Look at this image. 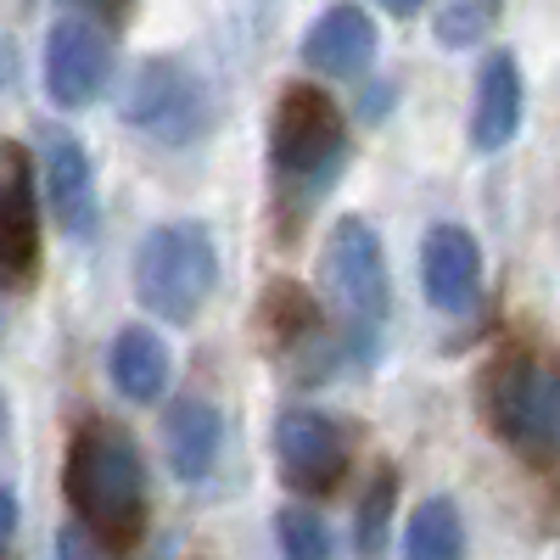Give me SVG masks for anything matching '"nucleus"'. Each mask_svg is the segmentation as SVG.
<instances>
[{
    "label": "nucleus",
    "mask_w": 560,
    "mask_h": 560,
    "mask_svg": "<svg viewBox=\"0 0 560 560\" xmlns=\"http://www.w3.org/2000/svg\"><path fill=\"white\" fill-rule=\"evenodd\" d=\"M269 158H275L280 179L303 185L314 197L319 185H331L337 168L348 163L342 107L325 96L319 84H287L275 102V124H269Z\"/></svg>",
    "instance_id": "7ed1b4c3"
},
{
    "label": "nucleus",
    "mask_w": 560,
    "mask_h": 560,
    "mask_svg": "<svg viewBox=\"0 0 560 560\" xmlns=\"http://www.w3.org/2000/svg\"><path fill=\"white\" fill-rule=\"evenodd\" d=\"M319 280L331 287V298L364 319V325H376L393 303L387 292V258H382V242H376V230H370L364 219H337L331 224V236H325V253H319Z\"/></svg>",
    "instance_id": "423d86ee"
},
{
    "label": "nucleus",
    "mask_w": 560,
    "mask_h": 560,
    "mask_svg": "<svg viewBox=\"0 0 560 560\" xmlns=\"http://www.w3.org/2000/svg\"><path fill=\"white\" fill-rule=\"evenodd\" d=\"M275 538H280V560H331V527L314 510H298V504L280 510Z\"/></svg>",
    "instance_id": "f3484780"
},
{
    "label": "nucleus",
    "mask_w": 560,
    "mask_h": 560,
    "mask_svg": "<svg viewBox=\"0 0 560 560\" xmlns=\"http://www.w3.org/2000/svg\"><path fill=\"white\" fill-rule=\"evenodd\" d=\"M393 493H398V477L382 471L370 482L364 504H359V560H382L387 549V522H393Z\"/></svg>",
    "instance_id": "a211bd4d"
},
{
    "label": "nucleus",
    "mask_w": 560,
    "mask_h": 560,
    "mask_svg": "<svg viewBox=\"0 0 560 560\" xmlns=\"http://www.w3.org/2000/svg\"><path fill=\"white\" fill-rule=\"evenodd\" d=\"M163 443H168V471L179 482H202L213 477L224 454V415L208 398H174L163 420Z\"/></svg>",
    "instance_id": "4468645a"
},
{
    "label": "nucleus",
    "mask_w": 560,
    "mask_h": 560,
    "mask_svg": "<svg viewBox=\"0 0 560 560\" xmlns=\"http://www.w3.org/2000/svg\"><path fill=\"white\" fill-rule=\"evenodd\" d=\"M118 113L129 129H140L158 147H191L202 140V129L213 124V96H208V79L179 62V57H147L129 79H124V96Z\"/></svg>",
    "instance_id": "39448f33"
},
{
    "label": "nucleus",
    "mask_w": 560,
    "mask_h": 560,
    "mask_svg": "<svg viewBox=\"0 0 560 560\" xmlns=\"http://www.w3.org/2000/svg\"><path fill=\"white\" fill-rule=\"evenodd\" d=\"M482 287V253L477 236L459 224H432L420 242V292L443 314H465Z\"/></svg>",
    "instance_id": "9b49d317"
},
{
    "label": "nucleus",
    "mask_w": 560,
    "mask_h": 560,
    "mask_svg": "<svg viewBox=\"0 0 560 560\" xmlns=\"http://www.w3.org/2000/svg\"><path fill=\"white\" fill-rule=\"evenodd\" d=\"M90 12V23H124L129 18V0H73V18H84Z\"/></svg>",
    "instance_id": "412c9836"
},
{
    "label": "nucleus",
    "mask_w": 560,
    "mask_h": 560,
    "mask_svg": "<svg viewBox=\"0 0 560 560\" xmlns=\"http://www.w3.org/2000/svg\"><path fill=\"white\" fill-rule=\"evenodd\" d=\"M39 168H45V202H51L57 224L73 242H96L102 202H96V163H90L84 140L68 129L39 135Z\"/></svg>",
    "instance_id": "9d476101"
},
{
    "label": "nucleus",
    "mask_w": 560,
    "mask_h": 560,
    "mask_svg": "<svg viewBox=\"0 0 560 560\" xmlns=\"http://www.w3.org/2000/svg\"><path fill=\"white\" fill-rule=\"evenodd\" d=\"M376 7H387L393 18H415L420 7H427V0H376Z\"/></svg>",
    "instance_id": "5701e85b"
},
{
    "label": "nucleus",
    "mask_w": 560,
    "mask_h": 560,
    "mask_svg": "<svg viewBox=\"0 0 560 560\" xmlns=\"http://www.w3.org/2000/svg\"><path fill=\"white\" fill-rule=\"evenodd\" d=\"M275 459H280V482L303 499L337 493L348 477V438L331 415L319 409H287L275 420Z\"/></svg>",
    "instance_id": "0eeeda50"
},
{
    "label": "nucleus",
    "mask_w": 560,
    "mask_h": 560,
    "mask_svg": "<svg viewBox=\"0 0 560 560\" xmlns=\"http://www.w3.org/2000/svg\"><path fill=\"white\" fill-rule=\"evenodd\" d=\"M303 62L325 79H359L376 62V23H370V12L353 7V0L325 7L303 34Z\"/></svg>",
    "instance_id": "f8f14e48"
},
{
    "label": "nucleus",
    "mask_w": 560,
    "mask_h": 560,
    "mask_svg": "<svg viewBox=\"0 0 560 560\" xmlns=\"http://www.w3.org/2000/svg\"><path fill=\"white\" fill-rule=\"evenodd\" d=\"M39 269V208L34 163L18 140H0V287L23 292Z\"/></svg>",
    "instance_id": "1a4fd4ad"
},
{
    "label": "nucleus",
    "mask_w": 560,
    "mask_h": 560,
    "mask_svg": "<svg viewBox=\"0 0 560 560\" xmlns=\"http://www.w3.org/2000/svg\"><path fill=\"white\" fill-rule=\"evenodd\" d=\"M113 79V39L90 18H62L45 34V96L57 107L79 113L107 90Z\"/></svg>",
    "instance_id": "6e6552de"
},
{
    "label": "nucleus",
    "mask_w": 560,
    "mask_h": 560,
    "mask_svg": "<svg viewBox=\"0 0 560 560\" xmlns=\"http://www.w3.org/2000/svg\"><path fill=\"white\" fill-rule=\"evenodd\" d=\"M219 287V247L213 230L197 219L158 224L135 253V298L163 325H191Z\"/></svg>",
    "instance_id": "f03ea898"
},
{
    "label": "nucleus",
    "mask_w": 560,
    "mask_h": 560,
    "mask_svg": "<svg viewBox=\"0 0 560 560\" xmlns=\"http://www.w3.org/2000/svg\"><path fill=\"white\" fill-rule=\"evenodd\" d=\"M0 79H7V51H0Z\"/></svg>",
    "instance_id": "b1692460"
},
{
    "label": "nucleus",
    "mask_w": 560,
    "mask_h": 560,
    "mask_svg": "<svg viewBox=\"0 0 560 560\" xmlns=\"http://www.w3.org/2000/svg\"><path fill=\"white\" fill-rule=\"evenodd\" d=\"M488 420L522 459L549 465L560 448V376L538 353H504L488 370Z\"/></svg>",
    "instance_id": "20e7f679"
},
{
    "label": "nucleus",
    "mask_w": 560,
    "mask_h": 560,
    "mask_svg": "<svg viewBox=\"0 0 560 560\" xmlns=\"http://www.w3.org/2000/svg\"><path fill=\"white\" fill-rule=\"evenodd\" d=\"M493 12H499V0H443L432 23H438V39L443 45H477L488 34Z\"/></svg>",
    "instance_id": "6ab92c4d"
},
{
    "label": "nucleus",
    "mask_w": 560,
    "mask_h": 560,
    "mask_svg": "<svg viewBox=\"0 0 560 560\" xmlns=\"http://www.w3.org/2000/svg\"><path fill=\"white\" fill-rule=\"evenodd\" d=\"M404 560H465V522L454 499H427L404 527Z\"/></svg>",
    "instance_id": "dca6fc26"
},
{
    "label": "nucleus",
    "mask_w": 560,
    "mask_h": 560,
    "mask_svg": "<svg viewBox=\"0 0 560 560\" xmlns=\"http://www.w3.org/2000/svg\"><path fill=\"white\" fill-rule=\"evenodd\" d=\"M522 107H527V84H522V68L516 57L493 51L482 62V79H477V102H471V147L477 152H504L522 129Z\"/></svg>",
    "instance_id": "ddd939ff"
},
{
    "label": "nucleus",
    "mask_w": 560,
    "mask_h": 560,
    "mask_svg": "<svg viewBox=\"0 0 560 560\" xmlns=\"http://www.w3.org/2000/svg\"><path fill=\"white\" fill-rule=\"evenodd\" d=\"M57 560H102V549L90 544L79 527H62V533H57Z\"/></svg>",
    "instance_id": "aec40b11"
},
{
    "label": "nucleus",
    "mask_w": 560,
    "mask_h": 560,
    "mask_svg": "<svg viewBox=\"0 0 560 560\" xmlns=\"http://www.w3.org/2000/svg\"><path fill=\"white\" fill-rule=\"evenodd\" d=\"M107 376L113 387L129 398V404H158L168 376H174V359H168V342L147 325H124L107 348Z\"/></svg>",
    "instance_id": "2eb2a0df"
},
{
    "label": "nucleus",
    "mask_w": 560,
    "mask_h": 560,
    "mask_svg": "<svg viewBox=\"0 0 560 560\" xmlns=\"http://www.w3.org/2000/svg\"><path fill=\"white\" fill-rule=\"evenodd\" d=\"M12 533H18V499H12V488H0V549L12 544Z\"/></svg>",
    "instance_id": "4be33fe9"
},
{
    "label": "nucleus",
    "mask_w": 560,
    "mask_h": 560,
    "mask_svg": "<svg viewBox=\"0 0 560 560\" xmlns=\"http://www.w3.org/2000/svg\"><path fill=\"white\" fill-rule=\"evenodd\" d=\"M62 493L79 516V533L129 555L140 538H147V465H140V448L129 432L118 427H84L68 443V465H62Z\"/></svg>",
    "instance_id": "f257e3e1"
}]
</instances>
